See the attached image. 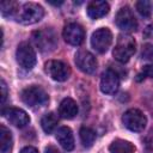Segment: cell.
Here are the masks:
<instances>
[{"mask_svg":"<svg viewBox=\"0 0 153 153\" xmlns=\"http://www.w3.org/2000/svg\"><path fill=\"white\" fill-rule=\"evenodd\" d=\"M109 151H110V153H134L135 147L129 141H126L122 139H116L109 146Z\"/></svg>","mask_w":153,"mask_h":153,"instance_id":"obj_17","label":"cell"},{"mask_svg":"<svg viewBox=\"0 0 153 153\" xmlns=\"http://www.w3.org/2000/svg\"><path fill=\"white\" fill-rule=\"evenodd\" d=\"M145 153H153V130L145 137Z\"/></svg>","mask_w":153,"mask_h":153,"instance_id":"obj_24","label":"cell"},{"mask_svg":"<svg viewBox=\"0 0 153 153\" xmlns=\"http://www.w3.org/2000/svg\"><path fill=\"white\" fill-rule=\"evenodd\" d=\"M120 78L114 69H106L100 78V90L103 93L112 94L118 90Z\"/></svg>","mask_w":153,"mask_h":153,"instance_id":"obj_13","label":"cell"},{"mask_svg":"<svg viewBox=\"0 0 153 153\" xmlns=\"http://www.w3.org/2000/svg\"><path fill=\"white\" fill-rule=\"evenodd\" d=\"M44 153H61V152L56 147H54V146H48L45 148V152Z\"/></svg>","mask_w":153,"mask_h":153,"instance_id":"obj_29","label":"cell"},{"mask_svg":"<svg viewBox=\"0 0 153 153\" xmlns=\"http://www.w3.org/2000/svg\"><path fill=\"white\" fill-rule=\"evenodd\" d=\"M22 100L30 108H39L48 103L47 92L39 86H29L22 91Z\"/></svg>","mask_w":153,"mask_h":153,"instance_id":"obj_4","label":"cell"},{"mask_svg":"<svg viewBox=\"0 0 153 153\" xmlns=\"http://www.w3.org/2000/svg\"><path fill=\"white\" fill-rule=\"evenodd\" d=\"M142 59L149 61L153 63V44H145L142 48V53H141Z\"/></svg>","mask_w":153,"mask_h":153,"instance_id":"obj_23","label":"cell"},{"mask_svg":"<svg viewBox=\"0 0 153 153\" xmlns=\"http://www.w3.org/2000/svg\"><path fill=\"white\" fill-rule=\"evenodd\" d=\"M135 7L137 10V12L142 16V17H149L152 13V2L147 1V0H140L135 4Z\"/></svg>","mask_w":153,"mask_h":153,"instance_id":"obj_22","label":"cell"},{"mask_svg":"<svg viewBox=\"0 0 153 153\" xmlns=\"http://www.w3.org/2000/svg\"><path fill=\"white\" fill-rule=\"evenodd\" d=\"M142 75L148 76V78H153V63L152 65H146V66L142 67Z\"/></svg>","mask_w":153,"mask_h":153,"instance_id":"obj_26","label":"cell"},{"mask_svg":"<svg viewBox=\"0 0 153 153\" xmlns=\"http://www.w3.org/2000/svg\"><path fill=\"white\" fill-rule=\"evenodd\" d=\"M122 122L131 131H141L146 127L147 120L143 112L137 109H129L122 116Z\"/></svg>","mask_w":153,"mask_h":153,"instance_id":"obj_6","label":"cell"},{"mask_svg":"<svg viewBox=\"0 0 153 153\" xmlns=\"http://www.w3.org/2000/svg\"><path fill=\"white\" fill-rule=\"evenodd\" d=\"M12 149V134L5 126H0V153H10Z\"/></svg>","mask_w":153,"mask_h":153,"instance_id":"obj_18","label":"cell"},{"mask_svg":"<svg viewBox=\"0 0 153 153\" xmlns=\"http://www.w3.org/2000/svg\"><path fill=\"white\" fill-rule=\"evenodd\" d=\"M0 8H1V13H2L4 17H7V18L13 17V18H16L20 6L16 1H2L1 5H0Z\"/></svg>","mask_w":153,"mask_h":153,"instance_id":"obj_21","label":"cell"},{"mask_svg":"<svg viewBox=\"0 0 153 153\" xmlns=\"http://www.w3.org/2000/svg\"><path fill=\"white\" fill-rule=\"evenodd\" d=\"M17 62L24 69H32L36 65V53L27 42H22L16 51Z\"/></svg>","mask_w":153,"mask_h":153,"instance_id":"obj_5","label":"cell"},{"mask_svg":"<svg viewBox=\"0 0 153 153\" xmlns=\"http://www.w3.org/2000/svg\"><path fill=\"white\" fill-rule=\"evenodd\" d=\"M56 140L66 151H72L74 148V136L68 127H61L57 129Z\"/></svg>","mask_w":153,"mask_h":153,"instance_id":"obj_15","label":"cell"},{"mask_svg":"<svg viewBox=\"0 0 153 153\" xmlns=\"http://www.w3.org/2000/svg\"><path fill=\"white\" fill-rule=\"evenodd\" d=\"M1 105L5 104L6 102V98H7V86H6V82L4 79H1Z\"/></svg>","mask_w":153,"mask_h":153,"instance_id":"obj_25","label":"cell"},{"mask_svg":"<svg viewBox=\"0 0 153 153\" xmlns=\"http://www.w3.org/2000/svg\"><path fill=\"white\" fill-rule=\"evenodd\" d=\"M116 24L124 32H131L137 29V20L129 7H122L117 12Z\"/></svg>","mask_w":153,"mask_h":153,"instance_id":"obj_9","label":"cell"},{"mask_svg":"<svg viewBox=\"0 0 153 153\" xmlns=\"http://www.w3.org/2000/svg\"><path fill=\"white\" fill-rule=\"evenodd\" d=\"M45 71L51 79L55 81H65L69 78V66L59 60H50L45 63Z\"/></svg>","mask_w":153,"mask_h":153,"instance_id":"obj_8","label":"cell"},{"mask_svg":"<svg viewBox=\"0 0 153 153\" xmlns=\"http://www.w3.org/2000/svg\"><path fill=\"white\" fill-rule=\"evenodd\" d=\"M136 49L135 39L130 35H120L116 42V45L114 48V57L121 63H126L130 60V57L134 55Z\"/></svg>","mask_w":153,"mask_h":153,"instance_id":"obj_1","label":"cell"},{"mask_svg":"<svg viewBox=\"0 0 153 153\" xmlns=\"http://www.w3.org/2000/svg\"><path fill=\"white\" fill-rule=\"evenodd\" d=\"M19 153H38V151L35 148V147H31V146H27V147H24Z\"/></svg>","mask_w":153,"mask_h":153,"instance_id":"obj_28","label":"cell"},{"mask_svg":"<svg viewBox=\"0 0 153 153\" xmlns=\"http://www.w3.org/2000/svg\"><path fill=\"white\" fill-rule=\"evenodd\" d=\"M143 37L146 38H153V23L147 25L143 30Z\"/></svg>","mask_w":153,"mask_h":153,"instance_id":"obj_27","label":"cell"},{"mask_svg":"<svg viewBox=\"0 0 153 153\" xmlns=\"http://www.w3.org/2000/svg\"><path fill=\"white\" fill-rule=\"evenodd\" d=\"M111 42H112V33L106 27H100L92 33L91 45L96 51L100 54L105 53L110 48Z\"/></svg>","mask_w":153,"mask_h":153,"instance_id":"obj_7","label":"cell"},{"mask_svg":"<svg viewBox=\"0 0 153 153\" xmlns=\"http://www.w3.org/2000/svg\"><path fill=\"white\" fill-rule=\"evenodd\" d=\"M2 115L7 118V121L10 123H12L13 126H16L18 128H23V127L27 126L30 122L29 115L23 109H19V108L2 109Z\"/></svg>","mask_w":153,"mask_h":153,"instance_id":"obj_12","label":"cell"},{"mask_svg":"<svg viewBox=\"0 0 153 153\" xmlns=\"http://www.w3.org/2000/svg\"><path fill=\"white\" fill-rule=\"evenodd\" d=\"M35 45L43 53L53 51L57 45V37L53 29L44 27L41 30H37L31 36Z\"/></svg>","mask_w":153,"mask_h":153,"instance_id":"obj_3","label":"cell"},{"mask_svg":"<svg viewBox=\"0 0 153 153\" xmlns=\"http://www.w3.org/2000/svg\"><path fill=\"white\" fill-rule=\"evenodd\" d=\"M43 16H44V10L42 6L35 2H26L19 8L16 19L22 24L31 25L39 22L43 18Z\"/></svg>","mask_w":153,"mask_h":153,"instance_id":"obj_2","label":"cell"},{"mask_svg":"<svg viewBox=\"0 0 153 153\" xmlns=\"http://www.w3.org/2000/svg\"><path fill=\"white\" fill-rule=\"evenodd\" d=\"M57 116L54 114V112H48L45 114L42 120H41V126H42V129L44 130V133L47 134H50L57 126Z\"/></svg>","mask_w":153,"mask_h":153,"instance_id":"obj_19","label":"cell"},{"mask_svg":"<svg viewBox=\"0 0 153 153\" xmlns=\"http://www.w3.org/2000/svg\"><path fill=\"white\" fill-rule=\"evenodd\" d=\"M76 114H78V105H76V103L72 98L62 99V102L60 103V106H59V115L62 118L71 120V118L75 117Z\"/></svg>","mask_w":153,"mask_h":153,"instance_id":"obj_16","label":"cell"},{"mask_svg":"<svg viewBox=\"0 0 153 153\" xmlns=\"http://www.w3.org/2000/svg\"><path fill=\"white\" fill-rule=\"evenodd\" d=\"M62 36L65 41L71 45H79L85 38V31L78 23H69L63 27Z\"/></svg>","mask_w":153,"mask_h":153,"instance_id":"obj_11","label":"cell"},{"mask_svg":"<svg viewBox=\"0 0 153 153\" xmlns=\"http://www.w3.org/2000/svg\"><path fill=\"white\" fill-rule=\"evenodd\" d=\"M79 134H80V140H81V143L84 147L88 148L93 145V142L96 140V133L93 129H91L88 127H81Z\"/></svg>","mask_w":153,"mask_h":153,"instance_id":"obj_20","label":"cell"},{"mask_svg":"<svg viewBox=\"0 0 153 153\" xmlns=\"http://www.w3.org/2000/svg\"><path fill=\"white\" fill-rule=\"evenodd\" d=\"M75 65L76 67L86 73V74H92L97 69V60L93 54H91L87 50H80L75 54Z\"/></svg>","mask_w":153,"mask_h":153,"instance_id":"obj_10","label":"cell"},{"mask_svg":"<svg viewBox=\"0 0 153 153\" xmlns=\"http://www.w3.org/2000/svg\"><path fill=\"white\" fill-rule=\"evenodd\" d=\"M109 10H110L109 4L106 1H102V0L91 1L87 5V14L91 19H98V18L106 16Z\"/></svg>","mask_w":153,"mask_h":153,"instance_id":"obj_14","label":"cell"}]
</instances>
